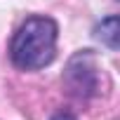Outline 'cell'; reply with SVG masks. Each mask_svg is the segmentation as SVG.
<instances>
[{"mask_svg": "<svg viewBox=\"0 0 120 120\" xmlns=\"http://www.w3.org/2000/svg\"><path fill=\"white\" fill-rule=\"evenodd\" d=\"M118 17H106L94 26V38L101 40L104 45H108L111 49H118Z\"/></svg>", "mask_w": 120, "mask_h": 120, "instance_id": "3", "label": "cell"}, {"mask_svg": "<svg viewBox=\"0 0 120 120\" xmlns=\"http://www.w3.org/2000/svg\"><path fill=\"white\" fill-rule=\"evenodd\" d=\"M49 120H78V118H75L71 111H59V113H54Z\"/></svg>", "mask_w": 120, "mask_h": 120, "instance_id": "4", "label": "cell"}, {"mask_svg": "<svg viewBox=\"0 0 120 120\" xmlns=\"http://www.w3.org/2000/svg\"><path fill=\"white\" fill-rule=\"evenodd\" d=\"M59 26L52 17H28L10 40V59L19 71H40L54 61Z\"/></svg>", "mask_w": 120, "mask_h": 120, "instance_id": "1", "label": "cell"}, {"mask_svg": "<svg viewBox=\"0 0 120 120\" xmlns=\"http://www.w3.org/2000/svg\"><path fill=\"white\" fill-rule=\"evenodd\" d=\"M64 82L68 85L71 94L78 99H90L99 90V68L94 61V54L90 49H82L71 56L68 68L64 73Z\"/></svg>", "mask_w": 120, "mask_h": 120, "instance_id": "2", "label": "cell"}]
</instances>
